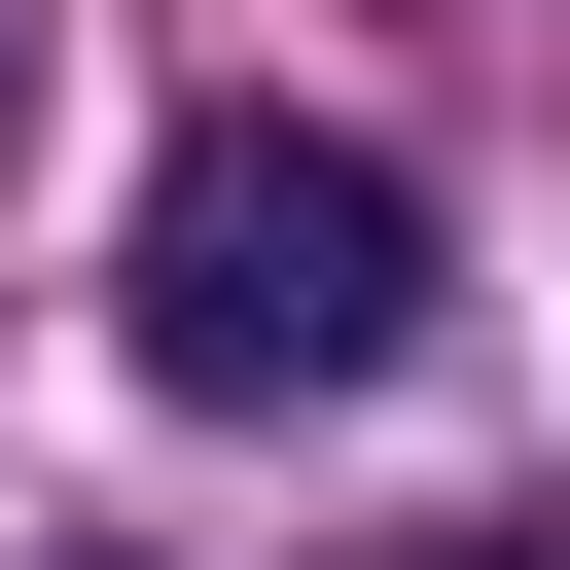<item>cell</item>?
Masks as SVG:
<instances>
[{
  "label": "cell",
  "instance_id": "cell-1",
  "mask_svg": "<svg viewBox=\"0 0 570 570\" xmlns=\"http://www.w3.org/2000/svg\"><path fill=\"white\" fill-rule=\"evenodd\" d=\"M142 392L178 428H321V392H392L428 356V178L392 142H321V107H214L178 178H142Z\"/></svg>",
  "mask_w": 570,
  "mask_h": 570
},
{
  "label": "cell",
  "instance_id": "cell-2",
  "mask_svg": "<svg viewBox=\"0 0 570 570\" xmlns=\"http://www.w3.org/2000/svg\"><path fill=\"white\" fill-rule=\"evenodd\" d=\"M392 570H570V534H392Z\"/></svg>",
  "mask_w": 570,
  "mask_h": 570
},
{
  "label": "cell",
  "instance_id": "cell-3",
  "mask_svg": "<svg viewBox=\"0 0 570 570\" xmlns=\"http://www.w3.org/2000/svg\"><path fill=\"white\" fill-rule=\"evenodd\" d=\"M0 71H36V0H0Z\"/></svg>",
  "mask_w": 570,
  "mask_h": 570
},
{
  "label": "cell",
  "instance_id": "cell-4",
  "mask_svg": "<svg viewBox=\"0 0 570 570\" xmlns=\"http://www.w3.org/2000/svg\"><path fill=\"white\" fill-rule=\"evenodd\" d=\"M36 570H107V534H36Z\"/></svg>",
  "mask_w": 570,
  "mask_h": 570
}]
</instances>
